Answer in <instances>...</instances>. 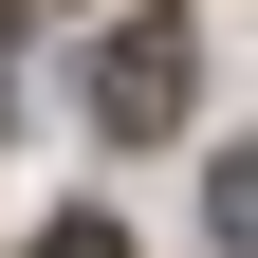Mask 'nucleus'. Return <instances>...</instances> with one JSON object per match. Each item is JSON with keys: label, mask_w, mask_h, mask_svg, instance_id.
Listing matches in <instances>:
<instances>
[{"label": "nucleus", "mask_w": 258, "mask_h": 258, "mask_svg": "<svg viewBox=\"0 0 258 258\" xmlns=\"http://www.w3.org/2000/svg\"><path fill=\"white\" fill-rule=\"evenodd\" d=\"M184 92H203V37H184V19H111V37H92V129H111V148H166Z\"/></svg>", "instance_id": "1"}, {"label": "nucleus", "mask_w": 258, "mask_h": 258, "mask_svg": "<svg viewBox=\"0 0 258 258\" xmlns=\"http://www.w3.org/2000/svg\"><path fill=\"white\" fill-rule=\"evenodd\" d=\"M37 258H129V240H111V221H55V240H37Z\"/></svg>", "instance_id": "2"}]
</instances>
